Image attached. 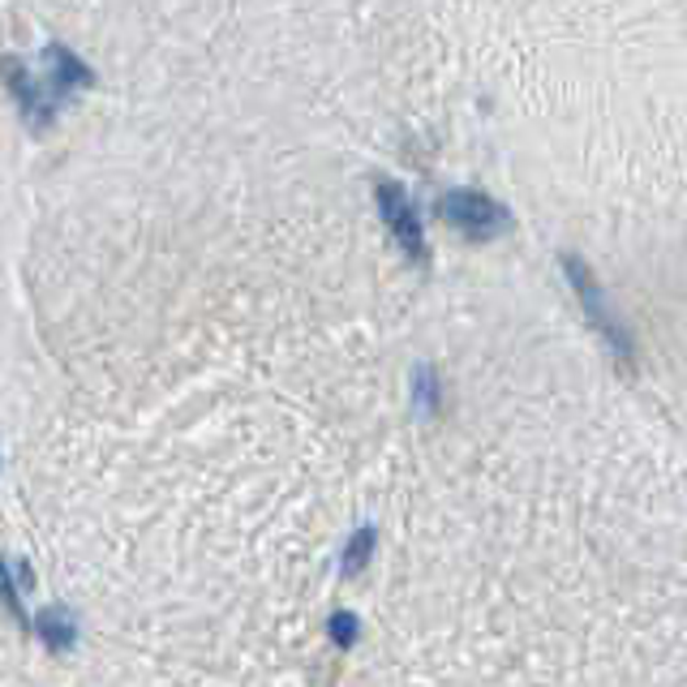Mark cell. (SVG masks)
<instances>
[{
	"label": "cell",
	"instance_id": "cell-1",
	"mask_svg": "<svg viewBox=\"0 0 687 687\" xmlns=\"http://www.w3.org/2000/svg\"><path fill=\"white\" fill-rule=\"evenodd\" d=\"M563 271H567V284H572V293H576V301H581L585 318L601 331V340L610 344L615 361H623V370L632 374V370H637V344H632V336H628V327L615 318V309H610V301H606V293H601L593 267L581 258V254H563Z\"/></svg>",
	"mask_w": 687,
	"mask_h": 687
},
{
	"label": "cell",
	"instance_id": "cell-2",
	"mask_svg": "<svg viewBox=\"0 0 687 687\" xmlns=\"http://www.w3.org/2000/svg\"><path fill=\"white\" fill-rule=\"evenodd\" d=\"M439 215L442 224H451L469 241H494L511 233V211L482 190H447L439 198Z\"/></svg>",
	"mask_w": 687,
	"mask_h": 687
},
{
	"label": "cell",
	"instance_id": "cell-3",
	"mask_svg": "<svg viewBox=\"0 0 687 687\" xmlns=\"http://www.w3.org/2000/svg\"><path fill=\"white\" fill-rule=\"evenodd\" d=\"M374 202H379V215L392 228L395 246L404 249L413 262H426V233H421V215H417L408 190L399 181H392V177H379L374 181Z\"/></svg>",
	"mask_w": 687,
	"mask_h": 687
},
{
	"label": "cell",
	"instance_id": "cell-4",
	"mask_svg": "<svg viewBox=\"0 0 687 687\" xmlns=\"http://www.w3.org/2000/svg\"><path fill=\"white\" fill-rule=\"evenodd\" d=\"M91 82H95V74H91V65L78 52L60 48V44L44 48V78H40V87H44V99L52 103V112H60L69 99L78 91H87Z\"/></svg>",
	"mask_w": 687,
	"mask_h": 687
},
{
	"label": "cell",
	"instance_id": "cell-5",
	"mask_svg": "<svg viewBox=\"0 0 687 687\" xmlns=\"http://www.w3.org/2000/svg\"><path fill=\"white\" fill-rule=\"evenodd\" d=\"M0 74H4V82H9V91L18 99V108H22V116H26V125L31 129H48L52 125V103L44 99V87H40V78L13 56V52H4L0 56Z\"/></svg>",
	"mask_w": 687,
	"mask_h": 687
},
{
	"label": "cell",
	"instance_id": "cell-6",
	"mask_svg": "<svg viewBox=\"0 0 687 687\" xmlns=\"http://www.w3.org/2000/svg\"><path fill=\"white\" fill-rule=\"evenodd\" d=\"M31 632L44 640L48 653H69V649L78 644V619H74L65 606H48V610L35 615Z\"/></svg>",
	"mask_w": 687,
	"mask_h": 687
},
{
	"label": "cell",
	"instance_id": "cell-7",
	"mask_svg": "<svg viewBox=\"0 0 687 687\" xmlns=\"http://www.w3.org/2000/svg\"><path fill=\"white\" fill-rule=\"evenodd\" d=\"M413 408H417L421 417H439L442 379L435 365H417V374H413Z\"/></svg>",
	"mask_w": 687,
	"mask_h": 687
},
{
	"label": "cell",
	"instance_id": "cell-8",
	"mask_svg": "<svg viewBox=\"0 0 687 687\" xmlns=\"http://www.w3.org/2000/svg\"><path fill=\"white\" fill-rule=\"evenodd\" d=\"M374 550H379V533L370 529V525H361L348 545H344V559H340V572L344 576H361L365 567H370V559H374Z\"/></svg>",
	"mask_w": 687,
	"mask_h": 687
},
{
	"label": "cell",
	"instance_id": "cell-9",
	"mask_svg": "<svg viewBox=\"0 0 687 687\" xmlns=\"http://www.w3.org/2000/svg\"><path fill=\"white\" fill-rule=\"evenodd\" d=\"M0 601H4V610L31 632V615H26V606H22V593L13 585V576H9V559H0Z\"/></svg>",
	"mask_w": 687,
	"mask_h": 687
},
{
	"label": "cell",
	"instance_id": "cell-10",
	"mask_svg": "<svg viewBox=\"0 0 687 687\" xmlns=\"http://www.w3.org/2000/svg\"><path fill=\"white\" fill-rule=\"evenodd\" d=\"M357 628H361V619H357L352 610H336V615H331V640H336L340 649H352V644H357Z\"/></svg>",
	"mask_w": 687,
	"mask_h": 687
},
{
	"label": "cell",
	"instance_id": "cell-11",
	"mask_svg": "<svg viewBox=\"0 0 687 687\" xmlns=\"http://www.w3.org/2000/svg\"><path fill=\"white\" fill-rule=\"evenodd\" d=\"M13 585H18V593H31V589H35V567H31L26 559L18 563V576H13Z\"/></svg>",
	"mask_w": 687,
	"mask_h": 687
}]
</instances>
